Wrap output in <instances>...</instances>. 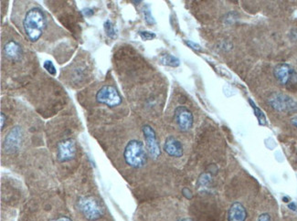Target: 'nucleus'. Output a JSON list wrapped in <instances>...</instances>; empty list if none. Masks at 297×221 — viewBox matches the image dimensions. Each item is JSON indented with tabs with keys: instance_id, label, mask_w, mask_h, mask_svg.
Listing matches in <instances>:
<instances>
[{
	"instance_id": "f257e3e1",
	"label": "nucleus",
	"mask_w": 297,
	"mask_h": 221,
	"mask_svg": "<svg viewBox=\"0 0 297 221\" xmlns=\"http://www.w3.org/2000/svg\"><path fill=\"white\" fill-rule=\"evenodd\" d=\"M23 30L31 42H38L46 29L47 21L44 13L40 7H32L24 16Z\"/></svg>"
},
{
	"instance_id": "f03ea898",
	"label": "nucleus",
	"mask_w": 297,
	"mask_h": 221,
	"mask_svg": "<svg viewBox=\"0 0 297 221\" xmlns=\"http://www.w3.org/2000/svg\"><path fill=\"white\" fill-rule=\"evenodd\" d=\"M148 153L144 143L137 140H131L125 146L124 152L125 161L133 168H142L148 163Z\"/></svg>"
},
{
	"instance_id": "7ed1b4c3",
	"label": "nucleus",
	"mask_w": 297,
	"mask_h": 221,
	"mask_svg": "<svg viewBox=\"0 0 297 221\" xmlns=\"http://www.w3.org/2000/svg\"><path fill=\"white\" fill-rule=\"evenodd\" d=\"M77 208L83 217L90 221L100 220L104 214V209L100 202L93 197H82L78 199Z\"/></svg>"
},
{
	"instance_id": "20e7f679",
	"label": "nucleus",
	"mask_w": 297,
	"mask_h": 221,
	"mask_svg": "<svg viewBox=\"0 0 297 221\" xmlns=\"http://www.w3.org/2000/svg\"><path fill=\"white\" fill-rule=\"evenodd\" d=\"M270 106L277 112L294 113L297 111V102L291 97L281 92H273L268 98Z\"/></svg>"
},
{
	"instance_id": "39448f33",
	"label": "nucleus",
	"mask_w": 297,
	"mask_h": 221,
	"mask_svg": "<svg viewBox=\"0 0 297 221\" xmlns=\"http://www.w3.org/2000/svg\"><path fill=\"white\" fill-rule=\"evenodd\" d=\"M96 101L99 103L105 104L108 107H116L121 104L122 97L118 90L111 85H104L96 94Z\"/></svg>"
},
{
	"instance_id": "423d86ee",
	"label": "nucleus",
	"mask_w": 297,
	"mask_h": 221,
	"mask_svg": "<svg viewBox=\"0 0 297 221\" xmlns=\"http://www.w3.org/2000/svg\"><path fill=\"white\" fill-rule=\"evenodd\" d=\"M142 130L148 156L153 159H157L160 156L161 151L155 132L151 126L148 125L143 126Z\"/></svg>"
},
{
	"instance_id": "0eeeda50",
	"label": "nucleus",
	"mask_w": 297,
	"mask_h": 221,
	"mask_svg": "<svg viewBox=\"0 0 297 221\" xmlns=\"http://www.w3.org/2000/svg\"><path fill=\"white\" fill-rule=\"evenodd\" d=\"M76 142L71 138H67L65 140L60 141L57 145V158L61 163L72 160L76 156Z\"/></svg>"
},
{
	"instance_id": "6e6552de",
	"label": "nucleus",
	"mask_w": 297,
	"mask_h": 221,
	"mask_svg": "<svg viewBox=\"0 0 297 221\" xmlns=\"http://www.w3.org/2000/svg\"><path fill=\"white\" fill-rule=\"evenodd\" d=\"M175 121L178 125V128L182 132L190 131L193 126L194 118L193 114L188 108L185 106H179L175 110L174 114Z\"/></svg>"
},
{
	"instance_id": "1a4fd4ad",
	"label": "nucleus",
	"mask_w": 297,
	"mask_h": 221,
	"mask_svg": "<svg viewBox=\"0 0 297 221\" xmlns=\"http://www.w3.org/2000/svg\"><path fill=\"white\" fill-rule=\"evenodd\" d=\"M23 139V132L19 126H15L7 135L4 142V148L7 153H15L18 151L22 143Z\"/></svg>"
},
{
	"instance_id": "9d476101",
	"label": "nucleus",
	"mask_w": 297,
	"mask_h": 221,
	"mask_svg": "<svg viewBox=\"0 0 297 221\" xmlns=\"http://www.w3.org/2000/svg\"><path fill=\"white\" fill-rule=\"evenodd\" d=\"M275 79L283 85H286L291 82H297V73L291 66L285 63L278 64L273 70Z\"/></svg>"
},
{
	"instance_id": "9b49d317",
	"label": "nucleus",
	"mask_w": 297,
	"mask_h": 221,
	"mask_svg": "<svg viewBox=\"0 0 297 221\" xmlns=\"http://www.w3.org/2000/svg\"><path fill=\"white\" fill-rule=\"evenodd\" d=\"M164 150L168 156L176 158L181 157L184 154L182 143H180V141H178L177 138L173 136H168L166 138L164 143Z\"/></svg>"
},
{
	"instance_id": "f8f14e48",
	"label": "nucleus",
	"mask_w": 297,
	"mask_h": 221,
	"mask_svg": "<svg viewBox=\"0 0 297 221\" xmlns=\"http://www.w3.org/2000/svg\"><path fill=\"white\" fill-rule=\"evenodd\" d=\"M247 219V210L240 202H234L228 212V221H245Z\"/></svg>"
},
{
	"instance_id": "ddd939ff",
	"label": "nucleus",
	"mask_w": 297,
	"mask_h": 221,
	"mask_svg": "<svg viewBox=\"0 0 297 221\" xmlns=\"http://www.w3.org/2000/svg\"><path fill=\"white\" fill-rule=\"evenodd\" d=\"M4 53L7 59L10 60H19V59L22 57V48L18 44V42H7L5 47H4Z\"/></svg>"
},
{
	"instance_id": "4468645a",
	"label": "nucleus",
	"mask_w": 297,
	"mask_h": 221,
	"mask_svg": "<svg viewBox=\"0 0 297 221\" xmlns=\"http://www.w3.org/2000/svg\"><path fill=\"white\" fill-rule=\"evenodd\" d=\"M160 62L163 65L170 66V67H178L180 61L178 58L170 54H164L160 57Z\"/></svg>"
},
{
	"instance_id": "2eb2a0df",
	"label": "nucleus",
	"mask_w": 297,
	"mask_h": 221,
	"mask_svg": "<svg viewBox=\"0 0 297 221\" xmlns=\"http://www.w3.org/2000/svg\"><path fill=\"white\" fill-rule=\"evenodd\" d=\"M249 101L250 105H251V107L253 108L254 114H255V116L257 117V119H258V122H259L260 126H265V125H266V117H265V115L261 112V110L260 108L256 106L254 102H252L250 99H249Z\"/></svg>"
},
{
	"instance_id": "dca6fc26",
	"label": "nucleus",
	"mask_w": 297,
	"mask_h": 221,
	"mask_svg": "<svg viewBox=\"0 0 297 221\" xmlns=\"http://www.w3.org/2000/svg\"><path fill=\"white\" fill-rule=\"evenodd\" d=\"M103 27H104V30H105L107 36L110 37L111 39H115L117 37V32L111 21H109V20L105 21Z\"/></svg>"
},
{
	"instance_id": "f3484780",
	"label": "nucleus",
	"mask_w": 297,
	"mask_h": 221,
	"mask_svg": "<svg viewBox=\"0 0 297 221\" xmlns=\"http://www.w3.org/2000/svg\"><path fill=\"white\" fill-rule=\"evenodd\" d=\"M43 66H44L45 70H46L50 75H53V76L54 75H56L57 70H56V68H55V66H54L51 60H46V61L44 62Z\"/></svg>"
},
{
	"instance_id": "a211bd4d",
	"label": "nucleus",
	"mask_w": 297,
	"mask_h": 221,
	"mask_svg": "<svg viewBox=\"0 0 297 221\" xmlns=\"http://www.w3.org/2000/svg\"><path fill=\"white\" fill-rule=\"evenodd\" d=\"M139 35L142 38L144 41H151V40H154V38L156 37V35L153 33V32H150V31H147V30H144V31H139Z\"/></svg>"
},
{
	"instance_id": "6ab92c4d",
	"label": "nucleus",
	"mask_w": 297,
	"mask_h": 221,
	"mask_svg": "<svg viewBox=\"0 0 297 221\" xmlns=\"http://www.w3.org/2000/svg\"><path fill=\"white\" fill-rule=\"evenodd\" d=\"M144 16H145V20L147 21V23L148 25H154L155 23V20H154L151 11L149 10L148 8L147 9H144Z\"/></svg>"
},
{
	"instance_id": "aec40b11",
	"label": "nucleus",
	"mask_w": 297,
	"mask_h": 221,
	"mask_svg": "<svg viewBox=\"0 0 297 221\" xmlns=\"http://www.w3.org/2000/svg\"><path fill=\"white\" fill-rule=\"evenodd\" d=\"M186 44L190 47L191 48H193L194 50H198V51H199V50H201L202 48L198 44H197V43H194V42H190V41H186Z\"/></svg>"
},
{
	"instance_id": "412c9836",
	"label": "nucleus",
	"mask_w": 297,
	"mask_h": 221,
	"mask_svg": "<svg viewBox=\"0 0 297 221\" xmlns=\"http://www.w3.org/2000/svg\"><path fill=\"white\" fill-rule=\"evenodd\" d=\"M182 195H183L187 199H191L192 197H193L192 192H191L190 188H188V187H185V188L182 189Z\"/></svg>"
},
{
	"instance_id": "4be33fe9",
	"label": "nucleus",
	"mask_w": 297,
	"mask_h": 221,
	"mask_svg": "<svg viewBox=\"0 0 297 221\" xmlns=\"http://www.w3.org/2000/svg\"><path fill=\"white\" fill-rule=\"evenodd\" d=\"M257 221H271V217L268 213H262L259 216Z\"/></svg>"
},
{
	"instance_id": "5701e85b",
	"label": "nucleus",
	"mask_w": 297,
	"mask_h": 221,
	"mask_svg": "<svg viewBox=\"0 0 297 221\" xmlns=\"http://www.w3.org/2000/svg\"><path fill=\"white\" fill-rule=\"evenodd\" d=\"M5 123H6V115L3 113H1V130H3Z\"/></svg>"
},
{
	"instance_id": "b1692460",
	"label": "nucleus",
	"mask_w": 297,
	"mask_h": 221,
	"mask_svg": "<svg viewBox=\"0 0 297 221\" xmlns=\"http://www.w3.org/2000/svg\"><path fill=\"white\" fill-rule=\"evenodd\" d=\"M50 221H71V220L68 217H59L58 219H54V220Z\"/></svg>"
},
{
	"instance_id": "393cba45",
	"label": "nucleus",
	"mask_w": 297,
	"mask_h": 221,
	"mask_svg": "<svg viewBox=\"0 0 297 221\" xmlns=\"http://www.w3.org/2000/svg\"><path fill=\"white\" fill-rule=\"evenodd\" d=\"M83 13H84V15H85V16L90 17V16H92V15L94 14V11H93L92 9H90V8H85V9L83 10Z\"/></svg>"
},
{
	"instance_id": "a878e982",
	"label": "nucleus",
	"mask_w": 297,
	"mask_h": 221,
	"mask_svg": "<svg viewBox=\"0 0 297 221\" xmlns=\"http://www.w3.org/2000/svg\"><path fill=\"white\" fill-rule=\"evenodd\" d=\"M288 208L293 210V211H297V205L295 202H292V203L288 205Z\"/></svg>"
},
{
	"instance_id": "bb28decb",
	"label": "nucleus",
	"mask_w": 297,
	"mask_h": 221,
	"mask_svg": "<svg viewBox=\"0 0 297 221\" xmlns=\"http://www.w3.org/2000/svg\"><path fill=\"white\" fill-rule=\"evenodd\" d=\"M292 125L297 129V117H295V118L292 119Z\"/></svg>"
},
{
	"instance_id": "cd10ccee",
	"label": "nucleus",
	"mask_w": 297,
	"mask_h": 221,
	"mask_svg": "<svg viewBox=\"0 0 297 221\" xmlns=\"http://www.w3.org/2000/svg\"><path fill=\"white\" fill-rule=\"evenodd\" d=\"M193 221L192 220H190V219H183V220H180V221Z\"/></svg>"
}]
</instances>
